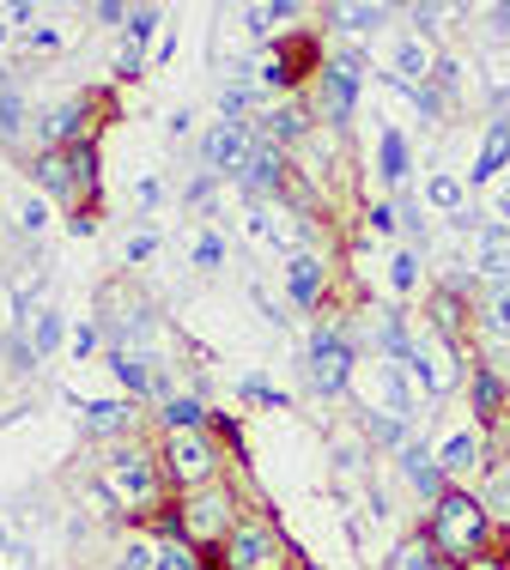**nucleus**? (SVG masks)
Here are the masks:
<instances>
[{
    "mask_svg": "<svg viewBox=\"0 0 510 570\" xmlns=\"http://www.w3.org/2000/svg\"><path fill=\"white\" fill-rule=\"evenodd\" d=\"M244 515L249 510H244V498H237V485L232 480H213V485H200V492H183L177 504L158 515V534L183 540V547H195V552H219L225 540L237 534Z\"/></svg>",
    "mask_w": 510,
    "mask_h": 570,
    "instance_id": "f03ea898",
    "label": "nucleus"
},
{
    "mask_svg": "<svg viewBox=\"0 0 510 570\" xmlns=\"http://www.w3.org/2000/svg\"><path fill=\"white\" fill-rule=\"evenodd\" d=\"M158 19H165L158 7H134V12H128V24H122V49H134V56H146V43H153Z\"/></svg>",
    "mask_w": 510,
    "mask_h": 570,
    "instance_id": "c9c22d12",
    "label": "nucleus"
},
{
    "mask_svg": "<svg viewBox=\"0 0 510 570\" xmlns=\"http://www.w3.org/2000/svg\"><path fill=\"white\" fill-rule=\"evenodd\" d=\"M474 328L487 346H510V279H492L474 292Z\"/></svg>",
    "mask_w": 510,
    "mask_h": 570,
    "instance_id": "6ab92c4d",
    "label": "nucleus"
},
{
    "mask_svg": "<svg viewBox=\"0 0 510 570\" xmlns=\"http://www.w3.org/2000/svg\"><path fill=\"white\" fill-rule=\"evenodd\" d=\"M311 98H316L311 116L322 121V128H346V121H353V110H359V61H346V56L322 61Z\"/></svg>",
    "mask_w": 510,
    "mask_h": 570,
    "instance_id": "9d476101",
    "label": "nucleus"
},
{
    "mask_svg": "<svg viewBox=\"0 0 510 570\" xmlns=\"http://www.w3.org/2000/svg\"><path fill=\"white\" fill-rule=\"evenodd\" d=\"M249 146H255V121H213V128L200 134V165L232 183V176L244 170Z\"/></svg>",
    "mask_w": 510,
    "mask_h": 570,
    "instance_id": "9b49d317",
    "label": "nucleus"
},
{
    "mask_svg": "<svg viewBox=\"0 0 510 570\" xmlns=\"http://www.w3.org/2000/svg\"><path fill=\"white\" fill-rule=\"evenodd\" d=\"M24 43H31L37 56H56V49H61V31H49V24H37V31H24Z\"/></svg>",
    "mask_w": 510,
    "mask_h": 570,
    "instance_id": "79ce46f5",
    "label": "nucleus"
},
{
    "mask_svg": "<svg viewBox=\"0 0 510 570\" xmlns=\"http://www.w3.org/2000/svg\"><path fill=\"white\" fill-rule=\"evenodd\" d=\"M322 285H328V262H322L316 249H292L286 255V304L292 309H316Z\"/></svg>",
    "mask_w": 510,
    "mask_h": 570,
    "instance_id": "f3484780",
    "label": "nucleus"
},
{
    "mask_svg": "<svg viewBox=\"0 0 510 570\" xmlns=\"http://www.w3.org/2000/svg\"><path fill=\"white\" fill-rule=\"evenodd\" d=\"M98 492L116 504V515H158V510L177 504V492H170V480H165V461L146 450L140 438L110 443V450H104Z\"/></svg>",
    "mask_w": 510,
    "mask_h": 570,
    "instance_id": "f257e3e1",
    "label": "nucleus"
},
{
    "mask_svg": "<svg viewBox=\"0 0 510 570\" xmlns=\"http://www.w3.org/2000/svg\"><path fill=\"white\" fill-rule=\"evenodd\" d=\"M146 73V56H134V49H116V79H140Z\"/></svg>",
    "mask_w": 510,
    "mask_h": 570,
    "instance_id": "37998d69",
    "label": "nucleus"
},
{
    "mask_svg": "<svg viewBox=\"0 0 510 570\" xmlns=\"http://www.w3.org/2000/svg\"><path fill=\"white\" fill-rule=\"evenodd\" d=\"M189 121H195L189 110H177V116L165 121V134H170V140H189Z\"/></svg>",
    "mask_w": 510,
    "mask_h": 570,
    "instance_id": "a18cd8bd",
    "label": "nucleus"
},
{
    "mask_svg": "<svg viewBox=\"0 0 510 570\" xmlns=\"http://www.w3.org/2000/svg\"><path fill=\"white\" fill-rule=\"evenodd\" d=\"M24 121H37L31 104H24V91L12 86V73H0V140H7L12 153H24Z\"/></svg>",
    "mask_w": 510,
    "mask_h": 570,
    "instance_id": "a878e982",
    "label": "nucleus"
},
{
    "mask_svg": "<svg viewBox=\"0 0 510 570\" xmlns=\"http://www.w3.org/2000/svg\"><path fill=\"white\" fill-rule=\"evenodd\" d=\"M504 468H510V450H504Z\"/></svg>",
    "mask_w": 510,
    "mask_h": 570,
    "instance_id": "3c124183",
    "label": "nucleus"
},
{
    "mask_svg": "<svg viewBox=\"0 0 510 570\" xmlns=\"http://www.w3.org/2000/svg\"><path fill=\"white\" fill-rule=\"evenodd\" d=\"M213 559H219L213 570H292V547H286V534H279L267 515H244L237 534L225 540Z\"/></svg>",
    "mask_w": 510,
    "mask_h": 570,
    "instance_id": "0eeeda50",
    "label": "nucleus"
},
{
    "mask_svg": "<svg viewBox=\"0 0 510 570\" xmlns=\"http://www.w3.org/2000/svg\"><path fill=\"white\" fill-rule=\"evenodd\" d=\"M298 12H304L298 0H267V7H249L244 19H249V31H255V37H267V31H279V24H292Z\"/></svg>",
    "mask_w": 510,
    "mask_h": 570,
    "instance_id": "72a5a7b5",
    "label": "nucleus"
},
{
    "mask_svg": "<svg viewBox=\"0 0 510 570\" xmlns=\"http://www.w3.org/2000/svg\"><path fill=\"white\" fill-rule=\"evenodd\" d=\"M389 570H455V564L432 547V534H425V528H413V534L389 552Z\"/></svg>",
    "mask_w": 510,
    "mask_h": 570,
    "instance_id": "bb28decb",
    "label": "nucleus"
},
{
    "mask_svg": "<svg viewBox=\"0 0 510 570\" xmlns=\"http://www.w3.org/2000/svg\"><path fill=\"white\" fill-rule=\"evenodd\" d=\"M61 334H67V316L56 304H43V309H24V341H31L37 358H49V352H61Z\"/></svg>",
    "mask_w": 510,
    "mask_h": 570,
    "instance_id": "cd10ccee",
    "label": "nucleus"
},
{
    "mask_svg": "<svg viewBox=\"0 0 510 570\" xmlns=\"http://www.w3.org/2000/svg\"><path fill=\"white\" fill-rule=\"evenodd\" d=\"M31 188L43 200H61V207H79L86 195H98V140L56 146V153L31 158Z\"/></svg>",
    "mask_w": 510,
    "mask_h": 570,
    "instance_id": "39448f33",
    "label": "nucleus"
},
{
    "mask_svg": "<svg viewBox=\"0 0 510 570\" xmlns=\"http://www.w3.org/2000/svg\"><path fill=\"white\" fill-rule=\"evenodd\" d=\"M510 165V110H499L487 121V134H480V153H474V183H487V176H499Z\"/></svg>",
    "mask_w": 510,
    "mask_h": 570,
    "instance_id": "5701e85b",
    "label": "nucleus"
},
{
    "mask_svg": "<svg viewBox=\"0 0 510 570\" xmlns=\"http://www.w3.org/2000/svg\"><path fill=\"white\" fill-rule=\"evenodd\" d=\"M79 413H86V438L98 443H128L140 431V406L134 401H86Z\"/></svg>",
    "mask_w": 510,
    "mask_h": 570,
    "instance_id": "a211bd4d",
    "label": "nucleus"
},
{
    "mask_svg": "<svg viewBox=\"0 0 510 570\" xmlns=\"http://www.w3.org/2000/svg\"><path fill=\"white\" fill-rule=\"evenodd\" d=\"M153 249H158V230H153V225H146V230H128L122 262H128V267H140V262H153Z\"/></svg>",
    "mask_w": 510,
    "mask_h": 570,
    "instance_id": "4c0bfd02",
    "label": "nucleus"
},
{
    "mask_svg": "<svg viewBox=\"0 0 510 570\" xmlns=\"http://www.w3.org/2000/svg\"><path fill=\"white\" fill-rule=\"evenodd\" d=\"M420 267H425V262H420V249H413V243H408V249H395V255H389V285H395L401 297L420 292V279H425Z\"/></svg>",
    "mask_w": 510,
    "mask_h": 570,
    "instance_id": "f704fd0d",
    "label": "nucleus"
},
{
    "mask_svg": "<svg viewBox=\"0 0 510 570\" xmlns=\"http://www.w3.org/2000/svg\"><path fill=\"white\" fill-rule=\"evenodd\" d=\"M128 12L134 7H122V0H98V7H91V24H128Z\"/></svg>",
    "mask_w": 510,
    "mask_h": 570,
    "instance_id": "a19ab883",
    "label": "nucleus"
},
{
    "mask_svg": "<svg viewBox=\"0 0 510 570\" xmlns=\"http://www.w3.org/2000/svg\"><path fill=\"white\" fill-rule=\"evenodd\" d=\"M408 170H413L408 134H401L395 121H383V134H377V176H383V188H401V183H408Z\"/></svg>",
    "mask_w": 510,
    "mask_h": 570,
    "instance_id": "b1692460",
    "label": "nucleus"
},
{
    "mask_svg": "<svg viewBox=\"0 0 510 570\" xmlns=\"http://www.w3.org/2000/svg\"><path fill=\"white\" fill-rule=\"evenodd\" d=\"M365 219H371V237H395V219H401V207H395V200H377V207H371Z\"/></svg>",
    "mask_w": 510,
    "mask_h": 570,
    "instance_id": "58836bf2",
    "label": "nucleus"
},
{
    "mask_svg": "<svg viewBox=\"0 0 510 570\" xmlns=\"http://www.w3.org/2000/svg\"><path fill=\"white\" fill-rule=\"evenodd\" d=\"M499 225L510 230V188H504V200H499Z\"/></svg>",
    "mask_w": 510,
    "mask_h": 570,
    "instance_id": "de8ad7c7",
    "label": "nucleus"
},
{
    "mask_svg": "<svg viewBox=\"0 0 510 570\" xmlns=\"http://www.w3.org/2000/svg\"><path fill=\"white\" fill-rule=\"evenodd\" d=\"M158 461H165V480L177 498L225 480V443L213 438V425L207 431H170V438L158 443Z\"/></svg>",
    "mask_w": 510,
    "mask_h": 570,
    "instance_id": "423d86ee",
    "label": "nucleus"
},
{
    "mask_svg": "<svg viewBox=\"0 0 510 570\" xmlns=\"http://www.w3.org/2000/svg\"><path fill=\"white\" fill-rule=\"evenodd\" d=\"M165 564V547L158 540H146V534H128L122 547H116V564L110 570H158Z\"/></svg>",
    "mask_w": 510,
    "mask_h": 570,
    "instance_id": "473e14b6",
    "label": "nucleus"
},
{
    "mask_svg": "<svg viewBox=\"0 0 510 570\" xmlns=\"http://www.w3.org/2000/svg\"><path fill=\"white\" fill-rule=\"evenodd\" d=\"M12 219H19L24 237H43V230H49V200L37 195V188H24V195H19V207H12Z\"/></svg>",
    "mask_w": 510,
    "mask_h": 570,
    "instance_id": "e433bc0d",
    "label": "nucleus"
},
{
    "mask_svg": "<svg viewBox=\"0 0 510 570\" xmlns=\"http://www.w3.org/2000/svg\"><path fill=\"white\" fill-rule=\"evenodd\" d=\"M468 279H480V285L510 279V230L504 225L474 230V243H468Z\"/></svg>",
    "mask_w": 510,
    "mask_h": 570,
    "instance_id": "dca6fc26",
    "label": "nucleus"
},
{
    "mask_svg": "<svg viewBox=\"0 0 510 570\" xmlns=\"http://www.w3.org/2000/svg\"><path fill=\"white\" fill-rule=\"evenodd\" d=\"M0 230H7V207H0Z\"/></svg>",
    "mask_w": 510,
    "mask_h": 570,
    "instance_id": "09e8293b",
    "label": "nucleus"
},
{
    "mask_svg": "<svg viewBox=\"0 0 510 570\" xmlns=\"http://www.w3.org/2000/svg\"><path fill=\"white\" fill-rule=\"evenodd\" d=\"M316 128H322V121L304 110V104H274V110L262 116V140H267V146H279L286 158H298V153H304V140H311Z\"/></svg>",
    "mask_w": 510,
    "mask_h": 570,
    "instance_id": "2eb2a0df",
    "label": "nucleus"
},
{
    "mask_svg": "<svg viewBox=\"0 0 510 570\" xmlns=\"http://www.w3.org/2000/svg\"><path fill=\"white\" fill-rule=\"evenodd\" d=\"M432 67H438V49H432V37H420V31H401L395 43H389V79H401V86H432Z\"/></svg>",
    "mask_w": 510,
    "mask_h": 570,
    "instance_id": "4468645a",
    "label": "nucleus"
},
{
    "mask_svg": "<svg viewBox=\"0 0 510 570\" xmlns=\"http://www.w3.org/2000/svg\"><path fill=\"white\" fill-rule=\"evenodd\" d=\"M383 19H389V7H377V0H359V7H353V0H334V7H328V24H334V31H346V37L377 31Z\"/></svg>",
    "mask_w": 510,
    "mask_h": 570,
    "instance_id": "c756f323",
    "label": "nucleus"
},
{
    "mask_svg": "<svg viewBox=\"0 0 510 570\" xmlns=\"http://www.w3.org/2000/svg\"><path fill=\"white\" fill-rule=\"evenodd\" d=\"M158 425H165V438L170 431H207L213 425V406L195 395V389H170L165 401H158Z\"/></svg>",
    "mask_w": 510,
    "mask_h": 570,
    "instance_id": "412c9836",
    "label": "nucleus"
},
{
    "mask_svg": "<svg viewBox=\"0 0 510 570\" xmlns=\"http://www.w3.org/2000/svg\"><path fill=\"white\" fill-rule=\"evenodd\" d=\"M425 534H432V547L444 552L450 564H468V559H480V552H492L499 528H492V515H487V504H480V492L450 485V492L438 498L432 510H425Z\"/></svg>",
    "mask_w": 510,
    "mask_h": 570,
    "instance_id": "7ed1b4c3",
    "label": "nucleus"
},
{
    "mask_svg": "<svg viewBox=\"0 0 510 570\" xmlns=\"http://www.w3.org/2000/svg\"><path fill=\"white\" fill-rule=\"evenodd\" d=\"M255 79H249V67H244V79H225L219 86V121H249V110H255Z\"/></svg>",
    "mask_w": 510,
    "mask_h": 570,
    "instance_id": "7c9ffc66",
    "label": "nucleus"
},
{
    "mask_svg": "<svg viewBox=\"0 0 510 570\" xmlns=\"http://www.w3.org/2000/svg\"><path fill=\"white\" fill-rule=\"evenodd\" d=\"M353 376H359V352H353V341H346V328L316 322V334H311V389L322 401H341V395H353Z\"/></svg>",
    "mask_w": 510,
    "mask_h": 570,
    "instance_id": "1a4fd4ad",
    "label": "nucleus"
},
{
    "mask_svg": "<svg viewBox=\"0 0 510 570\" xmlns=\"http://www.w3.org/2000/svg\"><path fill=\"white\" fill-rule=\"evenodd\" d=\"M225 249H232V243H225V230H219V225H200L195 243H189V262L200 267V274H219V267H225Z\"/></svg>",
    "mask_w": 510,
    "mask_h": 570,
    "instance_id": "2f4dec72",
    "label": "nucleus"
},
{
    "mask_svg": "<svg viewBox=\"0 0 510 570\" xmlns=\"http://www.w3.org/2000/svg\"><path fill=\"white\" fill-rule=\"evenodd\" d=\"M425 207L444 213L450 225H468V183L450 170H432V183H425Z\"/></svg>",
    "mask_w": 510,
    "mask_h": 570,
    "instance_id": "393cba45",
    "label": "nucleus"
},
{
    "mask_svg": "<svg viewBox=\"0 0 510 570\" xmlns=\"http://www.w3.org/2000/svg\"><path fill=\"white\" fill-rule=\"evenodd\" d=\"M353 401L359 413H395V419H420V406H432L420 383L408 376V364L395 358H359V376H353Z\"/></svg>",
    "mask_w": 510,
    "mask_h": 570,
    "instance_id": "20e7f679",
    "label": "nucleus"
},
{
    "mask_svg": "<svg viewBox=\"0 0 510 570\" xmlns=\"http://www.w3.org/2000/svg\"><path fill=\"white\" fill-rule=\"evenodd\" d=\"M468 401H474V419L487 438H499V425H510V383L499 364H474L468 371Z\"/></svg>",
    "mask_w": 510,
    "mask_h": 570,
    "instance_id": "ddd939ff",
    "label": "nucleus"
},
{
    "mask_svg": "<svg viewBox=\"0 0 510 570\" xmlns=\"http://www.w3.org/2000/svg\"><path fill=\"white\" fill-rule=\"evenodd\" d=\"M0 43H7V24H0Z\"/></svg>",
    "mask_w": 510,
    "mask_h": 570,
    "instance_id": "8fccbe9b",
    "label": "nucleus"
},
{
    "mask_svg": "<svg viewBox=\"0 0 510 570\" xmlns=\"http://www.w3.org/2000/svg\"><path fill=\"white\" fill-rule=\"evenodd\" d=\"M408 376L425 389V395H450L455 383H468V364H462V346L444 341V334L432 328V322H420L413 328V352H408Z\"/></svg>",
    "mask_w": 510,
    "mask_h": 570,
    "instance_id": "6e6552de",
    "label": "nucleus"
},
{
    "mask_svg": "<svg viewBox=\"0 0 510 570\" xmlns=\"http://www.w3.org/2000/svg\"><path fill=\"white\" fill-rule=\"evenodd\" d=\"M395 473H401V480L413 485V498H420L425 510H432L438 498L450 492V473H444V461H438V450H432V443H425V438H413L408 450L395 455Z\"/></svg>",
    "mask_w": 510,
    "mask_h": 570,
    "instance_id": "f8f14e48",
    "label": "nucleus"
},
{
    "mask_svg": "<svg viewBox=\"0 0 510 570\" xmlns=\"http://www.w3.org/2000/svg\"><path fill=\"white\" fill-rule=\"evenodd\" d=\"M158 200H165V183H158V176H134V207L153 213Z\"/></svg>",
    "mask_w": 510,
    "mask_h": 570,
    "instance_id": "ea45409f",
    "label": "nucleus"
},
{
    "mask_svg": "<svg viewBox=\"0 0 510 570\" xmlns=\"http://www.w3.org/2000/svg\"><path fill=\"white\" fill-rule=\"evenodd\" d=\"M480 504H487V515H492V528H510V468H504V455L492 461L487 473H480Z\"/></svg>",
    "mask_w": 510,
    "mask_h": 570,
    "instance_id": "c85d7f7f",
    "label": "nucleus"
},
{
    "mask_svg": "<svg viewBox=\"0 0 510 570\" xmlns=\"http://www.w3.org/2000/svg\"><path fill=\"white\" fill-rule=\"evenodd\" d=\"M487 455H492L487 431H455V438H444V450H438V461H444V473H450V485H462L468 473H487Z\"/></svg>",
    "mask_w": 510,
    "mask_h": 570,
    "instance_id": "aec40b11",
    "label": "nucleus"
},
{
    "mask_svg": "<svg viewBox=\"0 0 510 570\" xmlns=\"http://www.w3.org/2000/svg\"><path fill=\"white\" fill-rule=\"evenodd\" d=\"M110 371H116V383H122L128 395H146V401H153L158 389H165V376H158V358H153V352H110Z\"/></svg>",
    "mask_w": 510,
    "mask_h": 570,
    "instance_id": "4be33fe9",
    "label": "nucleus"
},
{
    "mask_svg": "<svg viewBox=\"0 0 510 570\" xmlns=\"http://www.w3.org/2000/svg\"><path fill=\"white\" fill-rule=\"evenodd\" d=\"M487 19H492V31H510V0H504V7H492Z\"/></svg>",
    "mask_w": 510,
    "mask_h": 570,
    "instance_id": "49530a36",
    "label": "nucleus"
},
{
    "mask_svg": "<svg viewBox=\"0 0 510 570\" xmlns=\"http://www.w3.org/2000/svg\"><path fill=\"white\" fill-rule=\"evenodd\" d=\"M455 570H510L504 552H480V559H468V564H455Z\"/></svg>",
    "mask_w": 510,
    "mask_h": 570,
    "instance_id": "c03bdc74",
    "label": "nucleus"
}]
</instances>
